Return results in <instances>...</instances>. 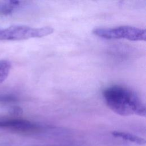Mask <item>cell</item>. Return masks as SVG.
<instances>
[{"label": "cell", "mask_w": 146, "mask_h": 146, "mask_svg": "<svg viewBox=\"0 0 146 146\" xmlns=\"http://www.w3.org/2000/svg\"><path fill=\"white\" fill-rule=\"evenodd\" d=\"M103 96L108 108L117 115L145 116L144 103L136 92L127 87L118 85L108 87L103 91Z\"/></svg>", "instance_id": "obj_1"}, {"label": "cell", "mask_w": 146, "mask_h": 146, "mask_svg": "<svg viewBox=\"0 0 146 146\" xmlns=\"http://www.w3.org/2000/svg\"><path fill=\"white\" fill-rule=\"evenodd\" d=\"M54 32L51 27L34 28L23 25H14L0 29V40H20L30 38H42Z\"/></svg>", "instance_id": "obj_2"}, {"label": "cell", "mask_w": 146, "mask_h": 146, "mask_svg": "<svg viewBox=\"0 0 146 146\" xmlns=\"http://www.w3.org/2000/svg\"><path fill=\"white\" fill-rule=\"evenodd\" d=\"M92 33L99 37L112 39H125L131 41L146 40V31L129 26H121L114 28H96Z\"/></svg>", "instance_id": "obj_3"}, {"label": "cell", "mask_w": 146, "mask_h": 146, "mask_svg": "<svg viewBox=\"0 0 146 146\" xmlns=\"http://www.w3.org/2000/svg\"><path fill=\"white\" fill-rule=\"evenodd\" d=\"M0 129H7L18 132L28 133L36 130L37 127L27 120L0 115Z\"/></svg>", "instance_id": "obj_4"}, {"label": "cell", "mask_w": 146, "mask_h": 146, "mask_svg": "<svg viewBox=\"0 0 146 146\" xmlns=\"http://www.w3.org/2000/svg\"><path fill=\"white\" fill-rule=\"evenodd\" d=\"M112 135L115 137L120 138L123 140L135 143L139 145H143L145 144V140L144 139L129 133L113 131L112 132Z\"/></svg>", "instance_id": "obj_5"}, {"label": "cell", "mask_w": 146, "mask_h": 146, "mask_svg": "<svg viewBox=\"0 0 146 146\" xmlns=\"http://www.w3.org/2000/svg\"><path fill=\"white\" fill-rule=\"evenodd\" d=\"M11 68V63L6 60H0V84L7 78Z\"/></svg>", "instance_id": "obj_6"}, {"label": "cell", "mask_w": 146, "mask_h": 146, "mask_svg": "<svg viewBox=\"0 0 146 146\" xmlns=\"http://www.w3.org/2000/svg\"><path fill=\"white\" fill-rule=\"evenodd\" d=\"M18 100L16 96L11 94L8 93H0V103L1 104H9L14 103Z\"/></svg>", "instance_id": "obj_7"}, {"label": "cell", "mask_w": 146, "mask_h": 146, "mask_svg": "<svg viewBox=\"0 0 146 146\" xmlns=\"http://www.w3.org/2000/svg\"><path fill=\"white\" fill-rule=\"evenodd\" d=\"M9 113L13 116H18L22 113V110L19 107H13L10 110Z\"/></svg>", "instance_id": "obj_8"}, {"label": "cell", "mask_w": 146, "mask_h": 146, "mask_svg": "<svg viewBox=\"0 0 146 146\" xmlns=\"http://www.w3.org/2000/svg\"><path fill=\"white\" fill-rule=\"evenodd\" d=\"M9 1L13 5H18L19 3V0H9Z\"/></svg>", "instance_id": "obj_9"}]
</instances>
